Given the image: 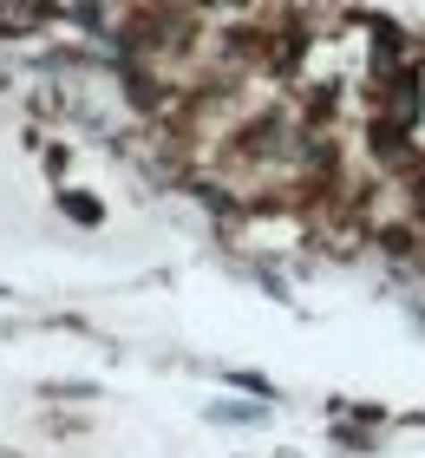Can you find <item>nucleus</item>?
Instances as JSON below:
<instances>
[{"mask_svg": "<svg viewBox=\"0 0 425 458\" xmlns=\"http://www.w3.org/2000/svg\"><path fill=\"white\" fill-rule=\"evenodd\" d=\"M412 203H419V216H425V177H419V191H412Z\"/></svg>", "mask_w": 425, "mask_h": 458, "instance_id": "1", "label": "nucleus"}]
</instances>
